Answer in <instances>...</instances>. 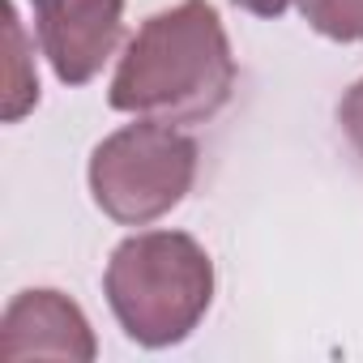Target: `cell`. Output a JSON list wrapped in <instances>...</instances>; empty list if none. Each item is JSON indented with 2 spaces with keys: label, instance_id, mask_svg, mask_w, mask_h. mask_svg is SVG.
I'll list each match as a JSON object with an SVG mask.
<instances>
[{
  "label": "cell",
  "instance_id": "cell-1",
  "mask_svg": "<svg viewBox=\"0 0 363 363\" xmlns=\"http://www.w3.org/2000/svg\"><path fill=\"white\" fill-rule=\"evenodd\" d=\"M235 90V60L227 30L210 0H184L154 13L128 43L116 77L111 107L162 124H197L227 107Z\"/></svg>",
  "mask_w": 363,
  "mask_h": 363
},
{
  "label": "cell",
  "instance_id": "cell-2",
  "mask_svg": "<svg viewBox=\"0 0 363 363\" xmlns=\"http://www.w3.org/2000/svg\"><path fill=\"white\" fill-rule=\"evenodd\" d=\"M107 303L141 346L184 342L214 299V265L184 231H145L124 240L107 261Z\"/></svg>",
  "mask_w": 363,
  "mask_h": 363
},
{
  "label": "cell",
  "instance_id": "cell-3",
  "mask_svg": "<svg viewBox=\"0 0 363 363\" xmlns=\"http://www.w3.org/2000/svg\"><path fill=\"white\" fill-rule=\"evenodd\" d=\"M197 175L193 137L162 120H141L111 133L90 158V193L99 210L124 227L154 223L189 197Z\"/></svg>",
  "mask_w": 363,
  "mask_h": 363
},
{
  "label": "cell",
  "instance_id": "cell-4",
  "mask_svg": "<svg viewBox=\"0 0 363 363\" xmlns=\"http://www.w3.org/2000/svg\"><path fill=\"white\" fill-rule=\"evenodd\" d=\"M39 48L65 86H86L120 43L124 0H30Z\"/></svg>",
  "mask_w": 363,
  "mask_h": 363
},
{
  "label": "cell",
  "instance_id": "cell-5",
  "mask_svg": "<svg viewBox=\"0 0 363 363\" xmlns=\"http://www.w3.org/2000/svg\"><path fill=\"white\" fill-rule=\"evenodd\" d=\"M0 354L18 359H94V333L73 299L60 291H22L0 325Z\"/></svg>",
  "mask_w": 363,
  "mask_h": 363
},
{
  "label": "cell",
  "instance_id": "cell-6",
  "mask_svg": "<svg viewBox=\"0 0 363 363\" xmlns=\"http://www.w3.org/2000/svg\"><path fill=\"white\" fill-rule=\"evenodd\" d=\"M5 43H9V73H5V120L18 124L35 103H39V77L26 56V35L18 22V9H5Z\"/></svg>",
  "mask_w": 363,
  "mask_h": 363
},
{
  "label": "cell",
  "instance_id": "cell-7",
  "mask_svg": "<svg viewBox=\"0 0 363 363\" xmlns=\"http://www.w3.org/2000/svg\"><path fill=\"white\" fill-rule=\"evenodd\" d=\"M316 35L337 43H363V0H299Z\"/></svg>",
  "mask_w": 363,
  "mask_h": 363
},
{
  "label": "cell",
  "instance_id": "cell-8",
  "mask_svg": "<svg viewBox=\"0 0 363 363\" xmlns=\"http://www.w3.org/2000/svg\"><path fill=\"white\" fill-rule=\"evenodd\" d=\"M337 124H342V133L350 137L354 154L363 158V82H354V86L346 90V99L337 103Z\"/></svg>",
  "mask_w": 363,
  "mask_h": 363
},
{
  "label": "cell",
  "instance_id": "cell-9",
  "mask_svg": "<svg viewBox=\"0 0 363 363\" xmlns=\"http://www.w3.org/2000/svg\"><path fill=\"white\" fill-rule=\"evenodd\" d=\"M235 5H240L244 13H257V18H282L295 0H235Z\"/></svg>",
  "mask_w": 363,
  "mask_h": 363
}]
</instances>
